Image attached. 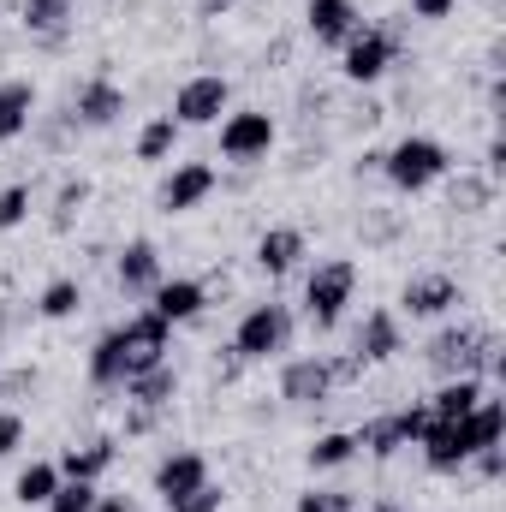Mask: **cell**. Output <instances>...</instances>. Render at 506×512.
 Wrapping results in <instances>:
<instances>
[{
  "instance_id": "obj_25",
  "label": "cell",
  "mask_w": 506,
  "mask_h": 512,
  "mask_svg": "<svg viewBox=\"0 0 506 512\" xmlns=\"http://www.w3.org/2000/svg\"><path fill=\"white\" fill-rule=\"evenodd\" d=\"M483 399V376H453V382H441L435 387V399H429V417H465L471 405Z\"/></svg>"
},
{
  "instance_id": "obj_6",
  "label": "cell",
  "mask_w": 506,
  "mask_h": 512,
  "mask_svg": "<svg viewBox=\"0 0 506 512\" xmlns=\"http://www.w3.org/2000/svg\"><path fill=\"white\" fill-rule=\"evenodd\" d=\"M268 149H274V120L262 108H239L221 120V155L227 161L251 167V161H268Z\"/></svg>"
},
{
  "instance_id": "obj_16",
  "label": "cell",
  "mask_w": 506,
  "mask_h": 512,
  "mask_svg": "<svg viewBox=\"0 0 506 512\" xmlns=\"http://www.w3.org/2000/svg\"><path fill=\"white\" fill-rule=\"evenodd\" d=\"M120 387H126L131 405L161 411V405H173V393H179V370H173V364H149V370H131Z\"/></svg>"
},
{
  "instance_id": "obj_35",
  "label": "cell",
  "mask_w": 506,
  "mask_h": 512,
  "mask_svg": "<svg viewBox=\"0 0 506 512\" xmlns=\"http://www.w3.org/2000/svg\"><path fill=\"white\" fill-rule=\"evenodd\" d=\"M221 501H227V495H221L215 483H203V489L179 495V501H173V512H221Z\"/></svg>"
},
{
  "instance_id": "obj_41",
  "label": "cell",
  "mask_w": 506,
  "mask_h": 512,
  "mask_svg": "<svg viewBox=\"0 0 506 512\" xmlns=\"http://www.w3.org/2000/svg\"><path fill=\"white\" fill-rule=\"evenodd\" d=\"M197 6H203V18H227V12H233L239 0H197Z\"/></svg>"
},
{
  "instance_id": "obj_40",
  "label": "cell",
  "mask_w": 506,
  "mask_h": 512,
  "mask_svg": "<svg viewBox=\"0 0 506 512\" xmlns=\"http://www.w3.org/2000/svg\"><path fill=\"white\" fill-rule=\"evenodd\" d=\"M96 512H137L131 495H96Z\"/></svg>"
},
{
  "instance_id": "obj_33",
  "label": "cell",
  "mask_w": 506,
  "mask_h": 512,
  "mask_svg": "<svg viewBox=\"0 0 506 512\" xmlns=\"http://www.w3.org/2000/svg\"><path fill=\"white\" fill-rule=\"evenodd\" d=\"M30 221V185H0V233Z\"/></svg>"
},
{
  "instance_id": "obj_29",
  "label": "cell",
  "mask_w": 506,
  "mask_h": 512,
  "mask_svg": "<svg viewBox=\"0 0 506 512\" xmlns=\"http://www.w3.org/2000/svg\"><path fill=\"white\" fill-rule=\"evenodd\" d=\"M179 120H173V114H155V120H149V126L137 131V161H167V155H173V149H179Z\"/></svg>"
},
{
  "instance_id": "obj_8",
  "label": "cell",
  "mask_w": 506,
  "mask_h": 512,
  "mask_svg": "<svg viewBox=\"0 0 506 512\" xmlns=\"http://www.w3.org/2000/svg\"><path fill=\"white\" fill-rule=\"evenodd\" d=\"M167 340H173V328H167L155 310L131 316L126 328H120V346H126V376H131V370H149V364H167Z\"/></svg>"
},
{
  "instance_id": "obj_15",
  "label": "cell",
  "mask_w": 506,
  "mask_h": 512,
  "mask_svg": "<svg viewBox=\"0 0 506 512\" xmlns=\"http://www.w3.org/2000/svg\"><path fill=\"white\" fill-rule=\"evenodd\" d=\"M120 114H126V90H120V84H108V78H90V84L78 90V102H72V120H78V126H90V131L114 126Z\"/></svg>"
},
{
  "instance_id": "obj_13",
  "label": "cell",
  "mask_w": 506,
  "mask_h": 512,
  "mask_svg": "<svg viewBox=\"0 0 506 512\" xmlns=\"http://www.w3.org/2000/svg\"><path fill=\"white\" fill-rule=\"evenodd\" d=\"M328 393H334L328 358H292L280 370V399H292V405H322Z\"/></svg>"
},
{
  "instance_id": "obj_19",
  "label": "cell",
  "mask_w": 506,
  "mask_h": 512,
  "mask_svg": "<svg viewBox=\"0 0 506 512\" xmlns=\"http://www.w3.org/2000/svg\"><path fill=\"white\" fill-rule=\"evenodd\" d=\"M459 423H465V435H471V459H477L483 447H501L506 441V399H489V393H483Z\"/></svg>"
},
{
  "instance_id": "obj_27",
  "label": "cell",
  "mask_w": 506,
  "mask_h": 512,
  "mask_svg": "<svg viewBox=\"0 0 506 512\" xmlns=\"http://www.w3.org/2000/svg\"><path fill=\"white\" fill-rule=\"evenodd\" d=\"M90 382L96 387H120L126 382V346H120V328L102 334V340L90 346Z\"/></svg>"
},
{
  "instance_id": "obj_39",
  "label": "cell",
  "mask_w": 506,
  "mask_h": 512,
  "mask_svg": "<svg viewBox=\"0 0 506 512\" xmlns=\"http://www.w3.org/2000/svg\"><path fill=\"white\" fill-rule=\"evenodd\" d=\"M459 0H411V18H447Z\"/></svg>"
},
{
  "instance_id": "obj_18",
  "label": "cell",
  "mask_w": 506,
  "mask_h": 512,
  "mask_svg": "<svg viewBox=\"0 0 506 512\" xmlns=\"http://www.w3.org/2000/svg\"><path fill=\"white\" fill-rule=\"evenodd\" d=\"M399 352H405L399 316H393V310H370L364 328H358V358H364V364H387V358H399Z\"/></svg>"
},
{
  "instance_id": "obj_4",
  "label": "cell",
  "mask_w": 506,
  "mask_h": 512,
  "mask_svg": "<svg viewBox=\"0 0 506 512\" xmlns=\"http://www.w3.org/2000/svg\"><path fill=\"white\" fill-rule=\"evenodd\" d=\"M227 108H233V84H227L221 72H197V78H185L179 96H173V120H179V126H215Z\"/></svg>"
},
{
  "instance_id": "obj_17",
  "label": "cell",
  "mask_w": 506,
  "mask_h": 512,
  "mask_svg": "<svg viewBox=\"0 0 506 512\" xmlns=\"http://www.w3.org/2000/svg\"><path fill=\"white\" fill-rule=\"evenodd\" d=\"M114 274H120L126 292H143V298H149V292L161 286V251H155L149 239H131L126 251H120V262H114Z\"/></svg>"
},
{
  "instance_id": "obj_42",
  "label": "cell",
  "mask_w": 506,
  "mask_h": 512,
  "mask_svg": "<svg viewBox=\"0 0 506 512\" xmlns=\"http://www.w3.org/2000/svg\"><path fill=\"white\" fill-rule=\"evenodd\" d=\"M370 512H405V507H399V501H376Z\"/></svg>"
},
{
  "instance_id": "obj_7",
  "label": "cell",
  "mask_w": 506,
  "mask_h": 512,
  "mask_svg": "<svg viewBox=\"0 0 506 512\" xmlns=\"http://www.w3.org/2000/svg\"><path fill=\"white\" fill-rule=\"evenodd\" d=\"M417 447H423V465L429 471H465L471 465V435L453 417H429V429L417 435Z\"/></svg>"
},
{
  "instance_id": "obj_1",
  "label": "cell",
  "mask_w": 506,
  "mask_h": 512,
  "mask_svg": "<svg viewBox=\"0 0 506 512\" xmlns=\"http://www.w3.org/2000/svg\"><path fill=\"white\" fill-rule=\"evenodd\" d=\"M381 173L399 185V191H429L435 179H447L453 173V155H447V143H435V137H399L387 155H381Z\"/></svg>"
},
{
  "instance_id": "obj_24",
  "label": "cell",
  "mask_w": 506,
  "mask_h": 512,
  "mask_svg": "<svg viewBox=\"0 0 506 512\" xmlns=\"http://www.w3.org/2000/svg\"><path fill=\"white\" fill-rule=\"evenodd\" d=\"M358 435V453H370V459H393L399 447H411V435H405V423H399V411L393 417H370L364 429H352Z\"/></svg>"
},
{
  "instance_id": "obj_26",
  "label": "cell",
  "mask_w": 506,
  "mask_h": 512,
  "mask_svg": "<svg viewBox=\"0 0 506 512\" xmlns=\"http://www.w3.org/2000/svg\"><path fill=\"white\" fill-rule=\"evenodd\" d=\"M54 489H60V465H48V459H30V465L18 471V483H12L18 507H48Z\"/></svg>"
},
{
  "instance_id": "obj_36",
  "label": "cell",
  "mask_w": 506,
  "mask_h": 512,
  "mask_svg": "<svg viewBox=\"0 0 506 512\" xmlns=\"http://www.w3.org/2000/svg\"><path fill=\"white\" fill-rule=\"evenodd\" d=\"M18 441H24V417L18 411H0V459L18 453Z\"/></svg>"
},
{
  "instance_id": "obj_11",
  "label": "cell",
  "mask_w": 506,
  "mask_h": 512,
  "mask_svg": "<svg viewBox=\"0 0 506 512\" xmlns=\"http://www.w3.org/2000/svg\"><path fill=\"white\" fill-rule=\"evenodd\" d=\"M209 483V459L203 453H191V447H179V453H167L161 465H155V495L173 507L179 495H191V489H203Z\"/></svg>"
},
{
  "instance_id": "obj_30",
  "label": "cell",
  "mask_w": 506,
  "mask_h": 512,
  "mask_svg": "<svg viewBox=\"0 0 506 512\" xmlns=\"http://www.w3.org/2000/svg\"><path fill=\"white\" fill-rule=\"evenodd\" d=\"M78 304H84V286H78L72 274L48 280V286H42V298H36V310H42L48 322H66V316H78Z\"/></svg>"
},
{
  "instance_id": "obj_3",
  "label": "cell",
  "mask_w": 506,
  "mask_h": 512,
  "mask_svg": "<svg viewBox=\"0 0 506 512\" xmlns=\"http://www.w3.org/2000/svg\"><path fill=\"white\" fill-rule=\"evenodd\" d=\"M286 340H292V310L286 304H251L245 322H239V334H233V352L245 364H262V358L286 352Z\"/></svg>"
},
{
  "instance_id": "obj_14",
  "label": "cell",
  "mask_w": 506,
  "mask_h": 512,
  "mask_svg": "<svg viewBox=\"0 0 506 512\" xmlns=\"http://www.w3.org/2000/svg\"><path fill=\"white\" fill-rule=\"evenodd\" d=\"M203 304H209L203 280H161V286L149 292V310H155V316H161L167 328H179V322L203 316Z\"/></svg>"
},
{
  "instance_id": "obj_5",
  "label": "cell",
  "mask_w": 506,
  "mask_h": 512,
  "mask_svg": "<svg viewBox=\"0 0 506 512\" xmlns=\"http://www.w3.org/2000/svg\"><path fill=\"white\" fill-rule=\"evenodd\" d=\"M346 54V78L352 84H376V78H387V66H393V54H399V42H393V30H381V24H358L352 30V42L340 48Z\"/></svg>"
},
{
  "instance_id": "obj_2",
  "label": "cell",
  "mask_w": 506,
  "mask_h": 512,
  "mask_svg": "<svg viewBox=\"0 0 506 512\" xmlns=\"http://www.w3.org/2000/svg\"><path fill=\"white\" fill-rule=\"evenodd\" d=\"M352 292H358V262H352V256L316 262V268H310V280H304V316H310L316 328H334V322L346 316Z\"/></svg>"
},
{
  "instance_id": "obj_37",
  "label": "cell",
  "mask_w": 506,
  "mask_h": 512,
  "mask_svg": "<svg viewBox=\"0 0 506 512\" xmlns=\"http://www.w3.org/2000/svg\"><path fill=\"white\" fill-rule=\"evenodd\" d=\"M471 465H477V471H483V477L495 483V477H501V471H506V453H501V447H483V453H477Z\"/></svg>"
},
{
  "instance_id": "obj_38",
  "label": "cell",
  "mask_w": 506,
  "mask_h": 512,
  "mask_svg": "<svg viewBox=\"0 0 506 512\" xmlns=\"http://www.w3.org/2000/svg\"><path fill=\"white\" fill-rule=\"evenodd\" d=\"M239 370H245V358H239V352H233V346H227V352H221V358H215V382H233V376H239Z\"/></svg>"
},
{
  "instance_id": "obj_34",
  "label": "cell",
  "mask_w": 506,
  "mask_h": 512,
  "mask_svg": "<svg viewBox=\"0 0 506 512\" xmlns=\"http://www.w3.org/2000/svg\"><path fill=\"white\" fill-rule=\"evenodd\" d=\"M358 501L346 495V489H310V495H298V512H352Z\"/></svg>"
},
{
  "instance_id": "obj_10",
  "label": "cell",
  "mask_w": 506,
  "mask_h": 512,
  "mask_svg": "<svg viewBox=\"0 0 506 512\" xmlns=\"http://www.w3.org/2000/svg\"><path fill=\"white\" fill-rule=\"evenodd\" d=\"M453 304H465L453 274H411L405 292H399V310H405V316H423V322H429V316H447Z\"/></svg>"
},
{
  "instance_id": "obj_23",
  "label": "cell",
  "mask_w": 506,
  "mask_h": 512,
  "mask_svg": "<svg viewBox=\"0 0 506 512\" xmlns=\"http://www.w3.org/2000/svg\"><path fill=\"white\" fill-rule=\"evenodd\" d=\"M30 114H36V84L6 78V84H0V143H12L18 131L30 126Z\"/></svg>"
},
{
  "instance_id": "obj_9",
  "label": "cell",
  "mask_w": 506,
  "mask_h": 512,
  "mask_svg": "<svg viewBox=\"0 0 506 512\" xmlns=\"http://www.w3.org/2000/svg\"><path fill=\"white\" fill-rule=\"evenodd\" d=\"M215 185H221V173H215L209 161H185V167H173V173H167V185H161V197H155V203H161L167 215H185V209H197Z\"/></svg>"
},
{
  "instance_id": "obj_28",
  "label": "cell",
  "mask_w": 506,
  "mask_h": 512,
  "mask_svg": "<svg viewBox=\"0 0 506 512\" xmlns=\"http://www.w3.org/2000/svg\"><path fill=\"white\" fill-rule=\"evenodd\" d=\"M358 459V435L352 429H328V435H316V447H310V471H340V465H352Z\"/></svg>"
},
{
  "instance_id": "obj_31",
  "label": "cell",
  "mask_w": 506,
  "mask_h": 512,
  "mask_svg": "<svg viewBox=\"0 0 506 512\" xmlns=\"http://www.w3.org/2000/svg\"><path fill=\"white\" fill-rule=\"evenodd\" d=\"M489 197H495V179L489 173H459V185H453V209L459 215H477Z\"/></svg>"
},
{
  "instance_id": "obj_32",
  "label": "cell",
  "mask_w": 506,
  "mask_h": 512,
  "mask_svg": "<svg viewBox=\"0 0 506 512\" xmlns=\"http://www.w3.org/2000/svg\"><path fill=\"white\" fill-rule=\"evenodd\" d=\"M96 483H72V477H60V489L48 495V512H96Z\"/></svg>"
},
{
  "instance_id": "obj_22",
  "label": "cell",
  "mask_w": 506,
  "mask_h": 512,
  "mask_svg": "<svg viewBox=\"0 0 506 512\" xmlns=\"http://www.w3.org/2000/svg\"><path fill=\"white\" fill-rule=\"evenodd\" d=\"M18 12H24V30L42 36L48 48L72 30V0H18Z\"/></svg>"
},
{
  "instance_id": "obj_21",
  "label": "cell",
  "mask_w": 506,
  "mask_h": 512,
  "mask_svg": "<svg viewBox=\"0 0 506 512\" xmlns=\"http://www.w3.org/2000/svg\"><path fill=\"white\" fill-rule=\"evenodd\" d=\"M114 441L108 435H96V441H84V447H72L66 459H60V477H72V483H102V471L114 465Z\"/></svg>"
},
{
  "instance_id": "obj_20",
  "label": "cell",
  "mask_w": 506,
  "mask_h": 512,
  "mask_svg": "<svg viewBox=\"0 0 506 512\" xmlns=\"http://www.w3.org/2000/svg\"><path fill=\"white\" fill-rule=\"evenodd\" d=\"M298 256H304V233H298V227H268V233L256 239V268H262V274H292Z\"/></svg>"
},
{
  "instance_id": "obj_12",
  "label": "cell",
  "mask_w": 506,
  "mask_h": 512,
  "mask_svg": "<svg viewBox=\"0 0 506 512\" xmlns=\"http://www.w3.org/2000/svg\"><path fill=\"white\" fill-rule=\"evenodd\" d=\"M304 24H310L316 48H346V42H352V30H358L364 18H358V6H352V0H310V6H304Z\"/></svg>"
}]
</instances>
